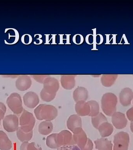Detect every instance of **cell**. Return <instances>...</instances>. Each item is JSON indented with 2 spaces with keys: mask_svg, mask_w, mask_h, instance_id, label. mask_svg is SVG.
I'll list each match as a JSON object with an SVG mask.
<instances>
[{
  "mask_svg": "<svg viewBox=\"0 0 133 150\" xmlns=\"http://www.w3.org/2000/svg\"><path fill=\"white\" fill-rule=\"evenodd\" d=\"M43 84V88L50 93L56 94L60 88L58 80L50 76L45 80Z\"/></svg>",
  "mask_w": 133,
  "mask_h": 150,
  "instance_id": "cell-11",
  "label": "cell"
},
{
  "mask_svg": "<svg viewBox=\"0 0 133 150\" xmlns=\"http://www.w3.org/2000/svg\"><path fill=\"white\" fill-rule=\"evenodd\" d=\"M57 133H53L50 134L47 137L46 144L47 146L50 148L56 149L59 148L56 142V138Z\"/></svg>",
  "mask_w": 133,
  "mask_h": 150,
  "instance_id": "cell-27",
  "label": "cell"
},
{
  "mask_svg": "<svg viewBox=\"0 0 133 150\" xmlns=\"http://www.w3.org/2000/svg\"><path fill=\"white\" fill-rule=\"evenodd\" d=\"M20 150H43L41 148L34 142H23L20 147Z\"/></svg>",
  "mask_w": 133,
  "mask_h": 150,
  "instance_id": "cell-28",
  "label": "cell"
},
{
  "mask_svg": "<svg viewBox=\"0 0 133 150\" xmlns=\"http://www.w3.org/2000/svg\"><path fill=\"white\" fill-rule=\"evenodd\" d=\"M118 98L114 94L107 93L102 96L101 99V107L104 113L107 116H112L116 112Z\"/></svg>",
  "mask_w": 133,
  "mask_h": 150,
  "instance_id": "cell-2",
  "label": "cell"
},
{
  "mask_svg": "<svg viewBox=\"0 0 133 150\" xmlns=\"http://www.w3.org/2000/svg\"><path fill=\"white\" fill-rule=\"evenodd\" d=\"M50 76L48 75H33L32 77L36 81L43 84L45 80Z\"/></svg>",
  "mask_w": 133,
  "mask_h": 150,
  "instance_id": "cell-31",
  "label": "cell"
},
{
  "mask_svg": "<svg viewBox=\"0 0 133 150\" xmlns=\"http://www.w3.org/2000/svg\"><path fill=\"white\" fill-rule=\"evenodd\" d=\"M66 125L69 129L73 132L77 129L82 128L81 118L78 115H71L67 120Z\"/></svg>",
  "mask_w": 133,
  "mask_h": 150,
  "instance_id": "cell-14",
  "label": "cell"
},
{
  "mask_svg": "<svg viewBox=\"0 0 133 150\" xmlns=\"http://www.w3.org/2000/svg\"><path fill=\"white\" fill-rule=\"evenodd\" d=\"M32 80L30 77L27 75L19 76L16 81V86L18 90L24 91L30 88L31 86Z\"/></svg>",
  "mask_w": 133,
  "mask_h": 150,
  "instance_id": "cell-13",
  "label": "cell"
},
{
  "mask_svg": "<svg viewBox=\"0 0 133 150\" xmlns=\"http://www.w3.org/2000/svg\"><path fill=\"white\" fill-rule=\"evenodd\" d=\"M119 97L120 103L123 106H129L133 98V91L129 88H124L120 92Z\"/></svg>",
  "mask_w": 133,
  "mask_h": 150,
  "instance_id": "cell-12",
  "label": "cell"
},
{
  "mask_svg": "<svg viewBox=\"0 0 133 150\" xmlns=\"http://www.w3.org/2000/svg\"><path fill=\"white\" fill-rule=\"evenodd\" d=\"M106 122H107V118L102 112H100L97 116L92 117V125L97 129H98L99 126L103 123Z\"/></svg>",
  "mask_w": 133,
  "mask_h": 150,
  "instance_id": "cell-25",
  "label": "cell"
},
{
  "mask_svg": "<svg viewBox=\"0 0 133 150\" xmlns=\"http://www.w3.org/2000/svg\"><path fill=\"white\" fill-rule=\"evenodd\" d=\"M19 121L16 115H7L4 118L3 125L4 128L8 132H12L17 131L19 127Z\"/></svg>",
  "mask_w": 133,
  "mask_h": 150,
  "instance_id": "cell-7",
  "label": "cell"
},
{
  "mask_svg": "<svg viewBox=\"0 0 133 150\" xmlns=\"http://www.w3.org/2000/svg\"><path fill=\"white\" fill-rule=\"evenodd\" d=\"M6 112L3 110L0 109V122L4 118Z\"/></svg>",
  "mask_w": 133,
  "mask_h": 150,
  "instance_id": "cell-36",
  "label": "cell"
},
{
  "mask_svg": "<svg viewBox=\"0 0 133 150\" xmlns=\"http://www.w3.org/2000/svg\"><path fill=\"white\" fill-rule=\"evenodd\" d=\"M102 138L109 137L113 133L114 128L113 125L108 122H105L99 126L98 129Z\"/></svg>",
  "mask_w": 133,
  "mask_h": 150,
  "instance_id": "cell-21",
  "label": "cell"
},
{
  "mask_svg": "<svg viewBox=\"0 0 133 150\" xmlns=\"http://www.w3.org/2000/svg\"><path fill=\"white\" fill-rule=\"evenodd\" d=\"M127 115L129 120L133 122V107L127 111Z\"/></svg>",
  "mask_w": 133,
  "mask_h": 150,
  "instance_id": "cell-34",
  "label": "cell"
},
{
  "mask_svg": "<svg viewBox=\"0 0 133 150\" xmlns=\"http://www.w3.org/2000/svg\"><path fill=\"white\" fill-rule=\"evenodd\" d=\"M118 75H103L101 78L102 84L104 86L109 87L114 84Z\"/></svg>",
  "mask_w": 133,
  "mask_h": 150,
  "instance_id": "cell-24",
  "label": "cell"
},
{
  "mask_svg": "<svg viewBox=\"0 0 133 150\" xmlns=\"http://www.w3.org/2000/svg\"><path fill=\"white\" fill-rule=\"evenodd\" d=\"M23 103L24 105L30 108H34L39 103L38 95L33 91L27 92L23 96Z\"/></svg>",
  "mask_w": 133,
  "mask_h": 150,
  "instance_id": "cell-10",
  "label": "cell"
},
{
  "mask_svg": "<svg viewBox=\"0 0 133 150\" xmlns=\"http://www.w3.org/2000/svg\"><path fill=\"white\" fill-rule=\"evenodd\" d=\"M95 148L98 150H113V144L107 138H102L94 141Z\"/></svg>",
  "mask_w": 133,
  "mask_h": 150,
  "instance_id": "cell-19",
  "label": "cell"
},
{
  "mask_svg": "<svg viewBox=\"0 0 133 150\" xmlns=\"http://www.w3.org/2000/svg\"><path fill=\"white\" fill-rule=\"evenodd\" d=\"M73 133V139L75 144H76L80 149H81L87 142L88 138L87 135L82 128L77 129Z\"/></svg>",
  "mask_w": 133,
  "mask_h": 150,
  "instance_id": "cell-8",
  "label": "cell"
},
{
  "mask_svg": "<svg viewBox=\"0 0 133 150\" xmlns=\"http://www.w3.org/2000/svg\"><path fill=\"white\" fill-rule=\"evenodd\" d=\"M130 142L129 135L127 132H120L114 135L113 150H128Z\"/></svg>",
  "mask_w": 133,
  "mask_h": 150,
  "instance_id": "cell-5",
  "label": "cell"
},
{
  "mask_svg": "<svg viewBox=\"0 0 133 150\" xmlns=\"http://www.w3.org/2000/svg\"><path fill=\"white\" fill-rule=\"evenodd\" d=\"M75 108L77 115L79 116H89L90 112V107L88 102L82 101L77 102Z\"/></svg>",
  "mask_w": 133,
  "mask_h": 150,
  "instance_id": "cell-16",
  "label": "cell"
},
{
  "mask_svg": "<svg viewBox=\"0 0 133 150\" xmlns=\"http://www.w3.org/2000/svg\"><path fill=\"white\" fill-rule=\"evenodd\" d=\"M73 42L76 44L80 45L83 43L84 41L83 37L80 34L75 35L73 38Z\"/></svg>",
  "mask_w": 133,
  "mask_h": 150,
  "instance_id": "cell-32",
  "label": "cell"
},
{
  "mask_svg": "<svg viewBox=\"0 0 133 150\" xmlns=\"http://www.w3.org/2000/svg\"><path fill=\"white\" fill-rule=\"evenodd\" d=\"M8 107L15 114L19 115L23 111L22 97L17 93H13L7 98Z\"/></svg>",
  "mask_w": 133,
  "mask_h": 150,
  "instance_id": "cell-4",
  "label": "cell"
},
{
  "mask_svg": "<svg viewBox=\"0 0 133 150\" xmlns=\"http://www.w3.org/2000/svg\"><path fill=\"white\" fill-rule=\"evenodd\" d=\"M71 150H81L77 145H71Z\"/></svg>",
  "mask_w": 133,
  "mask_h": 150,
  "instance_id": "cell-38",
  "label": "cell"
},
{
  "mask_svg": "<svg viewBox=\"0 0 133 150\" xmlns=\"http://www.w3.org/2000/svg\"><path fill=\"white\" fill-rule=\"evenodd\" d=\"M56 140L59 148L62 146H71L75 144L72 134L66 130H63L59 133H57Z\"/></svg>",
  "mask_w": 133,
  "mask_h": 150,
  "instance_id": "cell-6",
  "label": "cell"
},
{
  "mask_svg": "<svg viewBox=\"0 0 133 150\" xmlns=\"http://www.w3.org/2000/svg\"><path fill=\"white\" fill-rule=\"evenodd\" d=\"M20 127L24 132H28L33 131L36 123V119L31 112L23 110L19 119Z\"/></svg>",
  "mask_w": 133,
  "mask_h": 150,
  "instance_id": "cell-3",
  "label": "cell"
},
{
  "mask_svg": "<svg viewBox=\"0 0 133 150\" xmlns=\"http://www.w3.org/2000/svg\"><path fill=\"white\" fill-rule=\"evenodd\" d=\"M111 120L113 125L118 129L124 128L128 123L124 114L120 112H115L113 113Z\"/></svg>",
  "mask_w": 133,
  "mask_h": 150,
  "instance_id": "cell-9",
  "label": "cell"
},
{
  "mask_svg": "<svg viewBox=\"0 0 133 150\" xmlns=\"http://www.w3.org/2000/svg\"><path fill=\"white\" fill-rule=\"evenodd\" d=\"M1 122H0V125H1Z\"/></svg>",
  "mask_w": 133,
  "mask_h": 150,
  "instance_id": "cell-40",
  "label": "cell"
},
{
  "mask_svg": "<svg viewBox=\"0 0 133 150\" xmlns=\"http://www.w3.org/2000/svg\"><path fill=\"white\" fill-rule=\"evenodd\" d=\"M130 127L131 131L133 133V122H131L130 123Z\"/></svg>",
  "mask_w": 133,
  "mask_h": 150,
  "instance_id": "cell-39",
  "label": "cell"
},
{
  "mask_svg": "<svg viewBox=\"0 0 133 150\" xmlns=\"http://www.w3.org/2000/svg\"><path fill=\"white\" fill-rule=\"evenodd\" d=\"M74 99L76 102L86 101L88 97V93L87 89L83 87L78 86L74 91Z\"/></svg>",
  "mask_w": 133,
  "mask_h": 150,
  "instance_id": "cell-17",
  "label": "cell"
},
{
  "mask_svg": "<svg viewBox=\"0 0 133 150\" xmlns=\"http://www.w3.org/2000/svg\"><path fill=\"white\" fill-rule=\"evenodd\" d=\"M34 113L38 120L51 121L57 117L58 111L54 105L41 104L34 110Z\"/></svg>",
  "mask_w": 133,
  "mask_h": 150,
  "instance_id": "cell-1",
  "label": "cell"
},
{
  "mask_svg": "<svg viewBox=\"0 0 133 150\" xmlns=\"http://www.w3.org/2000/svg\"><path fill=\"white\" fill-rule=\"evenodd\" d=\"M53 129V124L51 121H44L39 124L38 127V131L39 133L43 135H47L52 132Z\"/></svg>",
  "mask_w": 133,
  "mask_h": 150,
  "instance_id": "cell-22",
  "label": "cell"
},
{
  "mask_svg": "<svg viewBox=\"0 0 133 150\" xmlns=\"http://www.w3.org/2000/svg\"><path fill=\"white\" fill-rule=\"evenodd\" d=\"M22 43L24 45H29L32 43V37L29 34H25L22 36L21 38Z\"/></svg>",
  "mask_w": 133,
  "mask_h": 150,
  "instance_id": "cell-30",
  "label": "cell"
},
{
  "mask_svg": "<svg viewBox=\"0 0 133 150\" xmlns=\"http://www.w3.org/2000/svg\"><path fill=\"white\" fill-rule=\"evenodd\" d=\"M71 146H64L58 149V150H71Z\"/></svg>",
  "mask_w": 133,
  "mask_h": 150,
  "instance_id": "cell-37",
  "label": "cell"
},
{
  "mask_svg": "<svg viewBox=\"0 0 133 150\" xmlns=\"http://www.w3.org/2000/svg\"><path fill=\"white\" fill-rule=\"evenodd\" d=\"M56 93H51L42 89L40 92V96L41 99L44 101L50 102L53 100L55 97Z\"/></svg>",
  "mask_w": 133,
  "mask_h": 150,
  "instance_id": "cell-29",
  "label": "cell"
},
{
  "mask_svg": "<svg viewBox=\"0 0 133 150\" xmlns=\"http://www.w3.org/2000/svg\"></svg>",
  "mask_w": 133,
  "mask_h": 150,
  "instance_id": "cell-41",
  "label": "cell"
},
{
  "mask_svg": "<svg viewBox=\"0 0 133 150\" xmlns=\"http://www.w3.org/2000/svg\"><path fill=\"white\" fill-rule=\"evenodd\" d=\"M93 142L89 138H88L87 143L81 150H93Z\"/></svg>",
  "mask_w": 133,
  "mask_h": 150,
  "instance_id": "cell-33",
  "label": "cell"
},
{
  "mask_svg": "<svg viewBox=\"0 0 133 150\" xmlns=\"http://www.w3.org/2000/svg\"><path fill=\"white\" fill-rule=\"evenodd\" d=\"M0 109L3 110L5 112H6L7 108L6 105L2 102H0Z\"/></svg>",
  "mask_w": 133,
  "mask_h": 150,
  "instance_id": "cell-35",
  "label": "cell"
},
{
  "mask_svg": "<svg viewBox=\"0 0 133 150\" xmlns=\"http://www.w3.org/2000/svg\"><path fill=\"white\" fill-rule=\"evenodd\" d=\"M12 147V142L4 131H0V150H10Z\"/></svg>",
  "mask_w": 133,
  "mask_h": 150,
  "instance_id": "cell-20",
  "label": "cell"
},
{
  "mask_svg": "<svg viewBox=\"0 0 133 150\" xmlns=\"http://www.w3.org/2000/svg\"><path fill=\"white\" fill-rule=\"evenodd\" d=\"M75 75H62L61 77L62 87L66 90H71L76 84Z\"/></svg>",
  "mask_w": 133,
  "mask_h": 150,
  "instance_id": "cell-18",
  "label": "cell"
},
{
  "mask_svg": "<svg viewBox=\"0 0 133 150\" xmlns=\"http://www.w3.org/2000/svg\"><path fill=\"white\" fill-rule=\"evenodd\" d=\"M5 33L8 36L4 40L5 43L8 45H14L17 43L19 40V33L18 31L14 28H7L5 30Z\"/></svg>",
  "mask_w": 133,
  "mask_h": 150,
  "instance_id": "cell-15",
  "label": "cell"
},
{
  "mask_svg": "<svg viewBox=\"0 0 133 150\" xmlns=\"http://www.w3.org/2000/svg\"><path fill=\"white\" fill-rule=\"evenodd\" d=\"M33 134V131L31 132H26L23 131L21 129L20 127H19L16 131V135L19 140L22 142H29L32 139Z\"/></svg>",
  "mask_w": 133,
  "mask_h": 150,
  "instance_id": "cell-23",
  "label": "cell"
},
{
  "mask_svg": "<svg viewBox=\"0 0 133 150\" xmlns=\"http://www.w3.org/2000/svg\"><path fill=\"white\" fill-rule=\"evenodd\" d=\"M90 107V112L89 116L94 117L99 114L100 112V107L99 103L96 101L91 100L88 102Z\"/></svg>",
  "mask_w": 133,
  "mask_h": 150,
  "instance_id": "cell-26",
  "label": "cell"
}]
</instances>
